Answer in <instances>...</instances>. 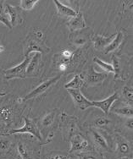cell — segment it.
<instances>
[{"label": "cell", "mask_w": 133, "mask_h": 159, "mask_svg": "<svg viewBox=\"0 0 133 159\" xmlns=\"http://www.w3.org/2000/svg\"><path fill=\"white\" fill-rule=\"evenodd\" d=\"M116 34L111 35L110 37L102 36V35L96 34L93 37V45H94L95 49H104L108 45L111 43V42L113 40V38H115Z\"/></svg>", "instance_id": "cell-12"}, {"label": "cell", "mask_w": 133, "mask_h": 159, "mask_svg": "<svg viewBox=\"0 0 133 159\" xmlns=\"http://www.w3.org/2000/svg\"><path fill=\"white\" fill-rule=\"evenodd\" d=\"M93 61H94V63L98 65L100 68H102V69L105 71V72H111V73H113V72H113L112 65L111 64L107 63V62L104 61L100 60V58L98 57H94Z\"/></svg>", "instance_id": "cell-21"}, {"label": "cell", "mask_w": 133, "mask_h": 159, "mask_svg": "<svg viewBox=\"0 0 133 159\" xmlns=\"http://www.w3.org/2000/svg\"><path fill=\"white\" fill-rule=\"evenodd\" d=\"M34 54H30L25 56V59L19 65H16L15 67L8 69L5 71V76L7 79H15V78H25L26 77V69L30 61Z\"/></svg>", "instance_id": "cell-1"}, {"label": "cell", "mask_w": 133, "mask_h": 159, "mask_svg": "<svg viewBox=\"0 0 133 159\" xmlns=\"http://www.w3.org/2000/svg\"><path fill=\"white\" fill-rule=\"evenodd\" d=\"M94 123L99 128H106L109 125L110 120L105 116H100L95 119Z\"/></svg>", "instance_id": "cell-25"}, {"label": "cell", "mask_w": 133, "mask_h": 159, "mask_svg": "<svg viewBox=\"0 0 133 159\" xmlns=\"http://www.w3.org/2000/svg\"><path fill=\"white\" fill-rule=\"evenodd\" d=\"M73 42L75 44V45H82L85 43L86 40L83 36H80V35H79V36L75 37L74 39H73Z\"/></svg>", "instance_id": "cell-30"}, {"label": "cell", "mask_w": 133, "mask_h": 159, "mask_svg": "<svg viewBox=\"0 0 133 159\" xmlns=\"http://www.w3.org/2000/svg\"><path fill=\"white\" fill-rule=\"evenodd\" d=\"M90 134H91L93 141L94 142L98 147H100V148L104 149V150H108V146L107 140H106V139L102 135V134H100V132H98L96 130H93V129H91V130H90Z\"/></svg>", "instance_id": "cell-16"}, {"label": "cell", "mask_w": 133, "mask_h": 159, "mask_svg": "<svg viewBox=\"0 0 133 159\" xmlns=\"http://www.w3.org/2000/svg\"><path fill=\"white\" fill-rule=\"evenodd\" d=\"M60 79L61 75H58V76H55V77L50 78V79L47 80L46 81L42 82V84H40L38 86V87H36L34 90H32L30 93H28L25 97L20 98V99H18V100H19V101H20V100H22V101H26V100H28V99L38 97V96H40V95L43 94L44 92H46V91L49 90V89H50L53 85H54Z\"/></svg>", "instance_id": "cell-2"}, {"label": "cell", "mask_w": 133, "mask_h": 159, "mask_svg": "<svg viewBox=\"0 0 133 159\" xmlns=\"http://www.w3.org/2000/svg\"><path fill=\"white\" fill-rule=\"evenodd\" d=\"M0 22L2 24L7 26L9 29H11L12 26L11 25V22H10L9 17H8L7 14L5 10V2L2 1H0Z\"/></svg>", "instance_id": "cell-19"}, {"label": "cell", "mask_w": 133, "mask_h": 159, "mask_svg": "<svg viewBox=\"0 0 133 159\" xmlns=\"http://www.w3.org/2000/svg\"><path fill=\"white\" fill-rule=\"evenodd\" d=\"M49 159H70L68 156L66 155H61V154H56V155H53L52 157H49Z\"/></svg>", "instance_id": "cell-31"}, {"label": "cell", "mask_w": 133, "mask_h": 159, "mask_svg": "<svg viewBox=\"0 0 133 159\" xmlns=\"http://www.w3.org/2000/svg\"><path fill=\"white\" fill-rule=\"evenodd\" d=\"M85 84L84 79L79 74H76L74 77L69 82L65 84V89H78L80 90Z\"/></svg>", "instance_id": "cell-17"}, {"label": "cell", "mask_w": 133, "mask_h": 159, "mask_svg": "<svg viewBox=\"0 0 133 159\" xmlns=\"http://www.w3.org/2000/svg\"><path fill=\"white\" fill-rule=\"evenodd\" d=\"M5 10L8 17H9L10 22H11V25L12 27H15V26L22 24L24 21L23 18H22L20 13L15 7L11 5V4L5 3Z\"/></svg>", "instance_id": "cell-8"}, {"label": "cell", "mask_w": 133, "mask_h": 159, "mask_svg": "<svg viewBox=\"0 0 133 159\" xmlns=\"http://www.w3.org/2000/svg\"><path fill=\"white\" fill-rule=\"evenodd\" d=\"M10 146H11V143L8 139H0V150L1 151H5L8 150L10 148Z\"/></svg>", "instance_id": "cell-29"}, {"label": "cell", "mask_w": 133, "mask_h": 159, "mask_svg": "<svg viewBox=\"0 0 133 159\" xmlns=\"http://www.w3.org/2000/svg\"><path fill=\"white\" fill-rule=\"evenodd\" d=\"M18 153L22 159H30V152L28 149L26 148V146L22 143L21 142L18 143Z\"/></svg>", "instance_id": "cell-23"}, {"label": "cell", "mask_w": 133, "mask_h": 159, "mask_svg": "<svg viewBox=\"0 0 133 159\" xmlns=\"http://www.w3.org/2000/svg\"><path fill=\"white\" fill-rule=\"evenodd\" d=\"M4 50H5V48H4L3 45H0V53H1V52H3Z\"/></svg>", "instance_id": "cell-35"}, {"label": "cell", "mask_w": 133, "mask_h": 159, "mask_svg": "<svg viewBox=\"0 0 133 159\" xmlns=\"http://www.w3.org/2000/svg\"><path fill=\"white\" fill-rule=\"evenodd\" d=\"M124 34L122 31H119L116 34L115 38H113V40L111 42V43L108 45L107 47L104 49V53L105 54H108L110 52H114L115 50H117L120 45H122L123 42L124 40Z\"/></svg>", "instance_id": "cell-13"}, {"label": "cell", "mask_w": 133, "mask_h": 159, "mask_svg": "<svg viewBox=\"0 0 133 159\" xmlns=\"http://www.w3.org/2000/svg\"><path fill=\"white\" fill-rule=\"evenodd\" d=\"M107 72H98L95 70L93 66H91L88 69L85 80L86 82L90 84H97L102 83L107 78Z\"/></svg>", "instance_id": "cell-9"}, {"label": "cell", "mask_w": 133, "mask_h": 159, "mask_svg": "<svg viewBox=\"0 0 133 159\" xmlns=\"http://www.w3.org/2000/svg\"><path fill=\"white\" fill-rule=\"evenodd\" d=\"M127 127L130 130H132V127H133V122H132V118L131 119H128V121L127 122Z\"/></svg>", "instance_id": "cell-33"}, {"label": "cell", "mask_w": 133, "mask_h": 159, "mask_svg": "<svg viewBox=\"0 0 133 159\" xmlns=\"http://www.w3.org/2000/svg\"><path fill=\"white\" fill-rule=\"evenodd\" d=\"M55 118V111L49 112L48 114L44 116L42 119V125L44 127H49L53 124Z\"/></svg>", "instance_id": "cell-22"}, {"label": "cell", "mask_w": 133, "mask_h": 159, "mask_svg": "<svg viewBox=\"0 0 133 159\" xmlns=\"http://www.w3.org/2000/svg\"><path fill=\"white\" fill-rule=\"evenodd\" d=\"M53 2L56 5L57 13L62 17H66V18H69L70 17V18H73V17L77 15V11H74L73 8L65 5L62 2H59L58 0H55V1H53Z\"/></svg>", "instance_id": "cell-14"}, {"label": "cell", "mask_w": 133, "mask_h": 159, "mask_svg": "<svg viewBox=\"0 0 133 159\" xmlns=\"http://www.w3.org/2000/svg\"><path fill=\"white\" fill-rule=\"evenodd\" d=\"M68 92L71 96L75 105L80 110H85L89 107H93V102L87 99L82 92L78 89H67Z\"/></svg>", "instance_id": "cell-5"}, {"label": "cell", "mask_w": 133, "mask_h": 159, "mask_svg": "<svg viewBox=\"0 0 133 159\" xmlns=\"http://www.w3.org/2000/svg\"><path fill=\"white\" fill-rule=\"evenodd\" d=\"M31 34H32V37L34 39H35L36 41L39 42H42V43H44V34L43 32H42L41 30L39 29H33V32H31Z\"/></svg>", "instance_id": "cell-28"}, {"label": "cell", "mask_w": 133, "mask_h": 159, "mask_svg": "<svg viewBox=\"0 0 133 159\" xmlns=\"http://www.w3.org/2000/svg\"><path fill=\"white\" fill-rule=\"evenodd\" d=\"M113 112L117 115H119V116H123V117L131 119L133 115L132 106L128 105V106H124V107H119V108H116L113 110Z\"/></svg>", "instance_id": "cell-18"}, {"label": "cell", "mask_w": 133, "mask_h": 159, "mask_svg": "<svg viewBox=\"0 0 133 159\" xmlns=\"http://www.w3.org/2000/svg\"><path fill=\"white\" fill-rule=\"evenodd\" d=\"M68 26L71 31H77L85 29L87 25H86L85 20L82 12L80 11L77 12V15L69 21Z\"/></svg>", "instance_id": "cell-10"}, {"label": "cell", "mask_w": 133, "mask_h": 159, "mask_svg": "<svg viewBox=\"0 0 133 159\" xmlns=\"http://www.w3.org/2000/svg\"><path fill=\"white\" fill-rule=\"evenodd\" d=\"M38 2H39L38 0H22L20 1L19 7L24 11H30Z\"/></svg>", "instance_id": "cell-24"}, {"label": "cell", "mask_w": 133, "mask_h": 159, "mask_svg": "<svg viewBox=\"0 0 133 159\" xmlns=\"http://www.w3.org/2000/svg\"><path fill=\"white\" fill-rule=\"evenodd\" d=\"M117 150L121 155H127L131 153V147L128 142L120 134H117Z\"/></svg>", "instance_id": "cell-15"}, {"label": "cell", "mask_w": 133, "mask_h": 159, "mask_svg": "<svg viewBox=\"0 0 133 159\" xmlns=\"http://www.w3.org/2000/svg\"><path fill=\"white\" fill-rule=\"evenodd\" d=\"M57 65H58L59 70L62 71V72H65L68 69V65L65 63H62V62H59V64Z\"/></svg>", "instance_id": "cell-32"}, {"label": "cell", "mask_w": 133, "mask_h": 159, "mask_svg": "<svg viewBox=\"0 0 133 159\" xmlns=\"http://www.w3.org/2000/svg\"><path fill=\"white\" fill-rule=\"evenodd\" d=\"M9 134H30L33 136L42 140V136L39 127H37L34 122L27 117H24V126L18 129H13L8 132Z\"/></svg>", "instance_id": "cell-3"}, {"label": "cell", "mask_w": 133, "mask_h": 159, "mask_svg": "<svg viewBox=\"0 0 133 159\" xmlns=\"http://www.w3.org/2000/svg\"><path fill=\"white\" fill-rule=\"evenodd\" d=\"M49 51V48L47 47L46 45L42 42H39L34 39L33 38H27L25 42V48H24V52H25V56L30 54V53H35V52H39V53H43V52H48Z\"/></svg>", "instance_id": "cell-4"}, {"label": "cell", "mask_w": 133, "mask_h": 159, "mask_svg": "<svg viewBox=\"0 0 133 159\" xmlns=\"http://www.w3.org/2000/svg\"><path fill=\"white\" fill-rule=\"evenodd\" d=\"M119 96L117 92H114L112 95L109 96L106 99H103V100H100V101H92L93 102V107H96L97 108H100V110L104 112V114L107 116L109 112L110 109H111L112 105L115 103L118 99Z\"/></svg>", "instance_id": "cell-7"}, {"label": "cell", "mask_w": 133, "mask_h": 159, "mask_svg": "<svg viewBox=\"0 0 133 159\" xmlns=\"http://www.w3.org/2000/svg\"><path fill=\"white\" fill-rule=\"evenodd\" d=\"M122 95L127 101L129 103V105L132 106V101H133V92L132 89L125 86L122 89Z\"/></svg>", "instance_id": "cell-26"}, {"label": "cell", "mask_w": 133, "mask_h": 159, "mask_svg": "<svg viewBox=\"0 0 133 159\" xmlns=\"http://www.w3.org/2000/svg\"><path fill=\"white\" fill-rule=\"evenodd\" d=\"M41 53L39 52H35L34 53L33 57L31 58L28 65L27 69H26V76H35L39 70V66H40V60H41Z\"/></svg>", "instance_id": "cell-11"}, {"label": "cell", "mask_w": 133, "mask_h": 159, "mask_svg": "<svg viewBox=\"0 0 133 159\" xmlns=\"http://www.w3.org/2000/svg\"><path fill=\"white\" fill-rule=\"evenodd\" d=\"M112 68L113 73L115 74V79H118L120 77V73H121V69H120V59L117 57L116 55H112Z\"/></svg>", "instance_id": "cell-20"}, {"label": "cell", "mask_w": 133, "mask_h": 159, "mask_svg": "<svg viewBox=\"0 0 133 159\" xmlns=\"http://www.w3.org/2000/svg\"><path fill=\"white\" fill-rule=\"evenodd\" d=\"M11 115H12L11 110L9 107H3L0 111V117L2 118V120L5 121L6 123H10L11 122Z\"/></svg>", "instance_id": "cell-27"}, {"label": "cell", "mask_w": 133, "mask_h": 159, "mask_svg": "<svg viewBox=\"0 0 133 159\" xmlns=\"http://www.w3.org/2000/svg\"><path fill=\"white\" fill-rule=\"evenodd\" d=\"M80 159H96L93 155H90V154H85V155L82 156L80 157Z\"/></svg>", "instance_id": "cell-34"}, {"label": "cell", "mask_w": 133, "mask_h": 159, "mask_svg": "<svg viewBox=\"0 0 133 159\" xmlns=\"http://www.w3.org/2000/svg\"><path fill=\"white\" fill-rule=\"evenodd\" d=\"M71 147L69 150V153L84 150L89 148V142L87 139L80 134H73L70 138Z\"/></svg>", "instance_id": "cell-6"}]
</instances>
